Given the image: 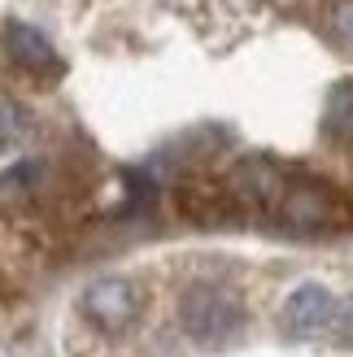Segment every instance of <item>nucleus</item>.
Wrapping results in <instances>:
<instances>
[{
    "label": "nucleus",
    "instance_id": "obj_4",
    "mask_svg": "<svg viewBox=\"0 0 353 357\" xmlns=\"http://www.w3.org/2000/svg\"><path fill=\"white\" fill-rule=\"evenodd\" d=\"M284 192H288V178L275 162H266V157H249V162H240L236 174H232V196L244 205L275 209L284 201Z\"/></svg>",
    "mask_w": 353,
    "mask_h": 357
},
{
    "label": "nucleus",
    "instance_id": "obj_5",
    "mask_svg": "<svg viewBox=\"0 0 353 357\" xmlns=\"http://www.w3.org/2000/svg\"><path fill=\"white\" fill-rule=\"evenodd\" d=\"M331 318H336V296H331L323 283H301L284 305V327L296 331V335L323 331Z\"/></svg>",
    "mask_w": 353,
    "mask_h": 357
},
{
    "label": "nucleus",
    "instance_id": "obj_1",
    "mask_svg": "<svg viewBox=\"0 0 353 357\" xmlns=\"http://www.w3.org/2000/svg\"><path fill=\"white\" fill-rule=\"evenodd\" d=\"M179 318H183V331L197 344H205V349L227 344L240 331V323H244L240 301L232 292L214 288V283H197V288H188L183 305H179Z\"/></svg>",
    "mask_w": 353,
    "mask_h": 357
},
{
    "label": "nucleus",
    "instance_id": "obj_6",
    "mask_svg": "<svg viewBox=\"0 0 353 357\" xmlns=\"http://www.w3.org/2000/svg\"><path fill=\"white\" fill-rule=\"evenodd\" d=\"M5 48H9V61L22 66L27 75H57V70H61L57 52H52V44H48V35H40L27 22H9L5 26Z\"/></svg>",
    "mask_w": 353,
    "mask_h": 357
},
{
    "label": "nucleus",
    "instance_id": "obj_3",
    "mask_svg": "<svg viewBox=\"0 0 353 357\" xmlns=\"http://www.w3.org/2000/svg\"><path fill=\"white\" fill-rule=\"evenodd\" d=\"M140 310H144V296H140V288L131 279H100L83 296V314L92 318L100 331H110V335L135 327Z\"/></svg>",
    "mask_w": 353,
    "mask_h": 357
},
{
    "label": "nucleus",
    "instance_id": "obj_9",
    "mask_svg": "<svg viewBox=\"0 0 353 357\" xmlns=\"http://www.w3.org/2000/svg\"><path fill=\"white\" fill-rule=\"evenodd\" d=\"M22 135H27L22 109H17V105H9V100H0V153H9Z\"/></svg>",
    "mask_w": 353,
    "mask_h": 357
},
{
    "label": "nucleus",
    "instance_id": "obj_7",
    "mask_svg": "<svg viewBox=\"0 0 353 357\" xmlns=\"http://www.w3.org/2000/svg\"><path fill=\"white\" fill-rule=\"evenodd\" d=\"M179 205H183L188 218H197V222H214V218H223V213H232L236 196H232V188L223 192V188H209V183H192V188L179 192Z\"/></svg>",
    "mask_w": 353,
    "mask_h": 357
},
{
    "label": "nucleus",
    "instance_id": "obj_2",
    "mask_svg": "<svg viewBox=\"0 0 353 357\" xmlns=\"http://www.w3.org/2000/svg\"><path fill=\"white\" fill-rule=\"evenodd\" d=\"M275 213H279V222L292 227V231H331L345 218L336 192L323 188V183H288Z\"/></svg>",
    "mask_w": 353,
    "mask_h": 357
},
{
    "label": "nucleus",
    "instance_id": "obj_8",
    "mask_svg": "<svg viewBox=\"0 0 353 357\" xmlns=\"http://www.w3.org/2000/svg\"><path fill=\"white\" fill-rule=\"evenodd\" d=\"M323 127L336 144H353V83H336L327 92V109H323Z\"/></svg>",
    "mask_w": 353,
    "mask_h": 357
},
{
    "label": "nucleus",
    "instance_id": "obj_10",
    "mask_svg": "<svg viewBox=\"0 0 353 357\" xmlns=\"http://www.w3.org/2000/svg\"><path fill=\"white\" fill-rule=\"evenodd\" d=\"M331 22H336V35L353 48V0H340L336 13H331Z\"/></svg>",
    "mask_w": 353,
    "mask_h": 357
},
{
    "label": "nucleus",
    "instance_id": "obj_11",
    "mask_svg": "<svg viewBox=\"0 0 353 357\" xmlns=\"http://www.w3.org/2000/svg\"><path fill=\"white\" fill-rule=\"evenodd\" d=\"M340 331H345V340L353 344V301L345 305V314H340Z\"/></svg>",
    "mask_w": 353,
    "mask_h": 357
}]
</instances>
